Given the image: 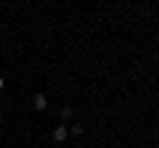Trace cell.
Instances as JSON below:
<instances>
[{
  "label": "cell",
  "instance_id": "cell-1",
  "mask_svg": "<svg viewBox=\"0 0 159 148\" xmlns=\"http://www.w3.org/2000/svg\"><path fill=\"white\" fill-rule=\"evenodd\" d=\"M32 103H34V108H37V111H45V108H48V95H45V93H34Z\"/></svg>",
  "mask_w": 159,
  "mask_h": 148
},
{
  "label": "cell",
  "instance_id": "cell-5",
  "mask_svg": "<svg viewBox=\"0 0 159 148\" xmlns=\"http://www.w3.org/2000/svg\"><path fill=\"white\" fill-rule=\"evenodd\" d=\"M3 87H6V80H3V77H0V90H3Z\"/></svg>",
  "mask_w": 159,
  "mask_h": 148
},
{
  "label": "cell",
  "instance_id": "cell-3",
  "mask_svg": "<svg viewBox=\"0 0 159 148\" xmlns=\"http://www.w3.org/2000/svg\"><path fill=\"white\" fill-rule=\"evenodd\" d=\"M66 130H69V135L80 137V135H82V132H85V127H82V124H72V127H66Z\"/></svg>",
  "mask_w": 159,
  "mask_h": 148
},
{
  "label": "cell",
  "instance_id": "cell-4",
  "mask_svg": "<svg viewBox=\"0 0 159 148\" xmlns=\"http://www.w3.org/2000/svg\"><path fill=\"white\" fill-rule=\"evenodd\" d=\"M72 119V106H64L61 108V122H69Z\"/></svg>",
  "mask_w": 159,
  "mask_h": 148
},
{
  "label": "cell",
  "instance_id": "cell-2",
  "mask_svg": "<svg viewBox=\"0 0 159 148\" xmlns=\"http://www.w3.org/2000/svg\"><path fill=\"white\" fill-rule=\"evenodd\" d=\"M66 137H69V130H66V124H58L56 130H53V140H56V143H64Z\"/></svg>",
  "mask_w": 159,
  "mask_h": 148
}]
</instances>
